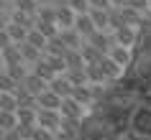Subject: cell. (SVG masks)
I'll list each match as a JSON object with an SVG mask.
<instances>
[{
	"label": "cell",
	"mask_w": 151,
	"mask_h": 140,
	"mask_svg": "<svg viewBox=\"0 0 151 140\" xmlns=\"http://www.w3.org/2000/svg\"><path fill=\"white\" fill-rule=\"evenodd\" d=\"M3 61H5V66H10V64H21V61H23L21 46H18V43H8V46L3 48Z\"/></svg>",
	"instance_id": "e0dca14e"
},
{
	"label": "cell",
	"mask_w": 151,
	"mask_h": 140,
	"mask_svg": "<svg viewBox=\"0 0 151 140\" xmlns=\"http://www.w3.org/2000/svg\"><path fill=\"white\" fill-rule=\"evenodd\" d=\"M26 41H28V43H33V46H39L41 51H46V43H49V38L39 31V28H36V26L28 31V38H26Z\"/></svg>",
	"instance_id": "83f0119b"
},
{
	"label": "cell",
	"mask_w": 151,
	"mask_h": 140,
	"mask_svg": "<svg viewBox=\"0 0 151 140\" xmlns=\"http://www.w3.org/2000/svg\"><path fill=\"white\" fill-rule=\"evenodd\" d=\"M74 28L87 38L90 33H95L97 31V26H95V21H92V16L90 13H77V21H74Z\"/></svg>",
	"instance_id": "7c38bea8"
},
{
	"label": "cell",
	"mask_w": 151,
	"mask_h": 140,
	"mask_svg": "<svg viewBox=\"0 0 151 140\" xmlns=\"http://www.w3.org/2000/svg\"><path fill=\"white\" fill-rule=\"evenodd\" d=\"M85 71H87V79H90V84H103L105 79V71L103 66H100V61H92V64H85Z\"/></svg>",
	"instance_id": "ac0fdd59"
},
{
	"label": "cell",
	"mask_w": 151,
	"mask_h": 140,
	"mask_svg": "<svg viewBox=\"0 0 151 140\" xmlns=\"http://www.w3.org/2000/svg\"><path fill=\"white\" fill-rule=\"evenodd\" d=\"M72 97H74L77 102H82V104H87V102H92L95 92H92V87L82 84V87H74V89H72Z\"/></svg>",
	"instance_id": "4316f807"
},
{
	"label": "cell",
	"mask_w": 151,
	"mask_h": 140,
	"mask_svg": "<svg viewBox=\"0 0 151 140\" xmlns=\"http://www.w3.org/2000/svg\"><path fill=\"white\" fill-rule=\"evenodd\" d=\"M149 71H151V66H149Z\"/></svg>",
	"instance_id": "f6af8a7d"
},
{
	"label": "cell",
	"mask_w": 151,
	"mask_h": 140,
	"mask_svg": "<svg viewBox=\"0 0 151 140\" xmlns=\"http://www.w3.org/2000/svg\"><path fill=\"white\" fill-rule=\"evenodd\" d=\"M31 71H33V74H39L41 79H46V82H51V79L56 77V71L51 69V64H49L46 59H39L36 64H31Z\"/></svg>",
	"instance_id": "d6986e66"
},
{
	"label": "cell",
	"mask_w": 151,
	"mask_h": 140,
	"mask_svg": "<svg viewBox=\"0 0 151 140\" xmlns=\"http://www.w3.org/2000/svg\"><path fill=\"white\" fill-rule=\"evenodd\" d=\"M36 21H49V23H56V5L54 3H44L36 10Z\"/></svg>",
	"instance_id": "44dd1931"
},
{
	"label": "cell",
	"mask_w": 151,
	"mask_h": 140,
	"mask_svg": "<svg viewBox=\"0 0 151 140\" xmlns=\"http://www.w3.org/2000/svg\"><path fill=\"white\" fill-rule=\"evenodd\" d=\"M13 8H18V10H23V13L36 16V10H39V0H13Z\"/></svg>",
	"instance_id": "f546056e"
},
{
	"label": "cell",
	"mask_w": 151,
	"mask_h": 140,
	"mask_svg": "<svg viewBox=\"0 0 151 140\" xmlns=\"http://www.w3.org/2000/svg\"><path fill=\"white\" fill-rule=\"evenodd\" d=\"M74 21H77V13H74V8L69 3L56 5V23H59V28H72Z\"/></svg>",
	"instance_id": "3957f363"
},
{
	"label": "cell",
	"mask_w": 151,
	"mask_h": 140,
	"mask_svg": "<svg viewBox=\"0 0 151 140\" xmlns=\"http://www.w3.org/2000/svg\"><path fill=\"white\" fill-rule=\"evenodd\" d=\"M44 3H54V0H39V5H44Z\"/></svg>",
	"instance_id": "ab89813d"
},
{
	"label": "cell",
	"mask_w": 151,
	"mask_h": 140,
	"mask_svg": "<svg viewBox=\"0 0 151 140\" xmlns=\"http://www.w3.org/2000/svg\"><path fill=\"white\" fill-rule=\"evenodd\" d=\"M62 112L59 109H46V107H39V117H36V125L41 127H49V130H59V125H62Z\"/></svg>",
	"instance_id": "6da1fadb"
},
{
	"label": "cell",
	"mask_w": 151,
	"mask_h": 140,
	"mask_svg": "<svg viewBox=\"0 0 151 140\" xmlns=\"http://www.w3.org/2000/svg\"><path fill=\"white\" fill-rule=\"evenodd\" d=\"M21 84H23V87H26V89H28L31 94H36V97H39L41 92H46V89H49V82H46V79H41L39 74H33V71H31V74H28V77L23 79V82H21Z\"/></svg>",
	"instance_id": "ba28073f"
},
{
	"label": "cell",
	"mask_w": 151,
	"mask_h": 140,
	"mask_svg": "<svg viewBox=\"0 0 151 140\" xmlns=\"http://www.w3.org/2000/svg\"><path fill=\"white\" fill-rule=\"evenodd\" d=\"M80 51H82V56H85V64H92V61H100V59H103V51H100V48H97V46H92V43H90V41H87V43H82V48H80Z\"/></svg>",
	"instance_id": "d4e9b609"
},
{
	"label": "cell",
	"mask_w": 151,
	"mask_h": 140,
	"mask_svg": "<svg viewBox=\"0 0 151 140\" xmlns=\"http://www.w3.org/2000/svg\"><path fill=\"white\" fill-rule=\"evenodd\" d=\"M16 89H18V82L8 71H0V92H16Z\"/></svg>",
	"instance_id": "f1b7e54d"
},
{
	"label": "cell",
	"mask_w": 151,
	"mask_h": 140,
	"mask_svg": "<svg viewBox=\"0 0 151 140\" xmlns=\"http://www.w3.org/2000/svg\"><path fill=\"white\" fill-rule=\"evenodd\" d=\"M100 66H103L105 77H113V79L118 77V74H120V69H123V66H120L118 61H113V59H110V56H108V54H105L103 59H100Z\"/></svg>",
	"instance_id": "484cf974"
},
{
	"label": "cell",
	"mask_w": 151,
	"mask_h": 140,
	"mask_svg": "<svg viewBox=\"0 0 151 140\" xmlns=\"http://www.w3.org/2000/svg\"><path fill=\"white\" fill-rule=\"evenodd\" d=\"M16 115H18V125H21V127H28V130H33L36 117H39V109H36V107H18V109H16Z\"/></svg>",
	"instance_id": "30bf717a"
},
{
	"label": "cell",
	"mask_w": 151,
	"mask_h": 140,
	"mask_svg": "<svg viewBox=\"0 0 151 140\" xmlns=\"http://www.w3.org/2000/svg\"><path fill=\"white\" fill-rule=\"evenodd\" d=\"M8 43H13V38H10L8 28H0V48H5Z\"/></svg>",
	"instance_id": "e575fe53"
},
{
	"label": "cell",
	"mask_w": 151,
	"mask_h": 140,
	"mask_svg": "<svg viewBox=\"0 0 151 140\" xmlns=\"http://www.w3.org/2000/svg\"><path fill=\"white\" fill-rule=\"evenodd\" d=\"M90 5H92V8H113L110 0H90Z\"/></svg>",
	"instance_id": "d590c367"
},
{
	"label": "cell",
	"mask_w": 151,
	"mask_h": 140,
	"mask_svg": "<svg viewBox=\"0 0 151 140\" xmlns=\"http://www.w3.org/2000/svg\"><path fill=\"white\" fill-rule=\"evenodd\" d=\"M64 74H67V79L72 82V87L90 84V79H87V71H85V66H82V69H67Z\"/></svg>",
	"instance_id": "603a6c76"
},
{
	"label": "cell",
	"mask_w": 151,
	"mask_h": 140,
	"mask_svg": "<svg viewBox=\"0 0 151 140\" xmlns=\"http://www.w3.org/2000/svg\"><path fill=\"white\" fill-rule=\"evenodd\" d=\"M36 28H39L46 38H51V36L59 33V23H49V21H36Z\"/></svg>",
	"instance_id": "4dcf8cb0"
},
{
	"label": "cell",
	"mask_w": 151,
	"mask_h": 140,
	"mask_svg": "<svg viewBox=\"0 0 151 140\" xmlns=\"http://www.w3.org/2000/svg\"><path fill=\"white\" fill-rule=\"evenodd\" d=\"M62 3H67V0H54V5H62Z\"/></svg>",
	"instance_id": "60d3db41"
},
{
	"label": "cell",
	"mask_w": 151,
	"mask_h": 140,
	"mask_svg": "<svg viewBox=\"0 0 151 140\" xmlns=\"http://www.w3.org/2000/svg\"><path fill=\"white\" fill-rule=\"evenodd\" d=\"M128 0H110V5H115V8H120V5H126Z\"/></svg>",
	"instance_id": "8d00e7d4"
},
{
	"label": "cell",
	"mask_w": 151,
	"mask_h": 140,
	"mask_svg": "<svg viewBox=\"0 0 151 140\" xmlns=\"http://www.w3.org/2000/svg\"><path fill=\"white\" fill-rule=\"evenodd\" d=\"M28 140H33V138H28Z\"/></svg>",
	"instance_id": "ee69618b"
},
{
	"label": "cell",
	"mask_w": 151,
	"mask_h": 140,
	"mask_svg": "<svg viewBox=\"0 0 151 140\" xmlns=\"http://www.w3.org/2000/svg\"><path fill=\"white\" fill-rule=\"evenodd\" d=\"M16 99H18V107H36V104H39V102H36V94H31L23 84H18Z\"/></svg>",
	"instance_id": "ffe728a7"
},
{
	"label": "cell",
	"mask_w": 151,
	"mask_h": 140,
	"mask_svg": "<svg viewBox=\"0 0 151 140\" xmlns=\"http://www.w3.org/2000/svg\"><path fill=\"white\" fill-rule=\"evenodd\" d=\"M0 135H3V127H0Z\"/></svg>",
	"instance_id": "b9f144b4"
},
{
	"label": "cell",
	"mask_w": 151,
	"mask_h": 140,
	"mask_svg": "<svg viewBox=\"0 0 151 140\" xmlns=\"http://www.w3.org/2000/svg\"><path fill=\"white\" fill-rule=\"evenodd\" d=\"M8 16H10V21H13V23L26 26L28 31H31L33 26H36V16H31V13H23V10H18V8H13V10L8 13Z\"/></svg>",
	"instance_id": "2e32d148"
},
{
	"label": "cell",
	"mask_w": 151,
	"mask_h": 140,
	"mask_svg": "<svg viewBox=\"0 0 151 140\" xmlns=\"http://www.w3.org/2000/svg\"><path fill=\"white\" fill-rule=\"evenodd\" d=\"M49 87H51L59 97H72V89H74V87H72V82L67 79V74H56V77L49 82Z\"/></svg>",
	"instance_id": "9c48e42d"
},
{
	"label": "cell",
	"mask_w": 151,
	"mask_h": 140,
	"mask_svg": "<svg viewBox=\"0 0 151 140\" xmlns=\"http://www.w3.org/2000/svg\"><path fill=\"white\" fill-rule=\"evenodd\" d=\"M90 16H92V21H95L97 31L110 28V8H90Z\"/></svg>",
	"instance_id": "5bb4252c"
},
{
	"label": "cell",
	"mask_w": 151,
	"mask_h": 140,
	"mask_svg": "<svg viewBox=\"0 0 151 140\" xmlns=\"http://www.w3.org/2000/svg\"><path fill=\"white\" fill-rule=\"evenodd\" d=\"M0 66H5V61H3V48H0Z\"/></svg>",
	"instance_id": "f35d334b"
},
{
	"label": "cell",
	"mask_w": 151,
	"mask_h": 140,
	"mask_svg": "<svg viewBox=\"0 0 151 140\" xmlns=\"http://www.w3.org/2000/svg\"><path fill=\"white\" fill-rule=\"evenodd\" d=\"M87 41L92 43V46H97L103 54H108V51L113 48V43H115V36H108L105 31H95V33L87 36Z\"/></svg>",
	"instance_id": "52a82bcc"
},
{
	"label": "cell",
	"mask_w": 151,
	"mask_h": 140,
	"mask_svg": "<svg viewBox=\"0 0 151 140\" xmlns=\"http://www.w3.org/2000/svg\"><path fill=\"white\" fill-rule=\"evenodd\" d=\"M5 28H8V33H10V38H13V43H23V41L28 38V28H26V26H18V23H13V21H10Z\"/></svg>",
	"instance_id": "cb8c5ba5"
},
{
	"label": "cell",
	"mask_w": 151,
	"mask_h": 140,
	"mask_svg": "<svg viewBox=\"0 0 151 140\" xmlns=\"http://www.w3.org/2000/svg\"><path fill=\"white\" fill-rule=\"evenodd\" d=\"M59 112H62V117H67V120H77V117L82 115V102H77L74 97H64L62 104H59Z\"/></svg>",
	"instance_id": "5b68a950"
},
{
	"label": "cell",
	"mask_w": 151,
	"mask_h": 140,
	"mask_svg": "<svg viewBox=\"0 0 151 140\" xmlns=\"http://www.w3.org/2000/svg\"><path fill=\"white\" fill-rule=\"evenodd\" d=\"M0 127H3V132L18 127V115L13 109H0Z\"/></svg>",
	"instance_id": "7402d4cb"
},
{
	"label": "cell",
	"mask_w": 151,
	"mask_h": 140,
	"mask_svg": "<svg viewBox=\"0 0 151 140\" xmlns=\"http://www.w3.org/2000/svg\"><path fill=\"white\" fill-rule=\"evenodd\" d=\"M67 3L74 8V13H90V8H92L90 0H67Z\"/></svg>",
	"instance_id": "d6a6232c"
},
{
	"label": "cell",
	"mask_w": 151,
	"mask_h": 140,
	"mask_svg": "<svg viewBox=\"0 0 151 140\" xmlns=\"http://www.w3.org/2000/svg\"><path fill=\"white\" fill-rule=\"evenodd\" d=\"M149 8H151V0H149Z\"/></svg>",
	"instance_id": "7bdbcfd3"
},
{
	"label": "cell",
	"mask_w": 151,
	"mask_h": 140,
	"mask_svg": "<svg viewBox=\"0 0 151 140\" xmlns=\"http://www.w3.org/2000/svg\"><path fill=\"white\" fill-rule=\"evenodd\" d=\"M10 3H13V0H10Z\"/></svg>",
	"instance_id": "bcb514c9"
},
{
	"label": "cell",
	"mask_w": 151,
	"mask_h": 140,
	"mask_svg": "<svg viewBox=\"0 0 151 140\" xmlns=\"http://www.w3.org/2000/svg\"><path fill=\"white\" fill-rule=\"evenodd\" d=\"M59 38L64 41L67 48H82V38H85V36L72 26V28H59Z\"/></svg>",
	"instance_id": "8992f818"
},
{
	"label": "cell",
	"mask_w": 151,
	"mask_h": 140,
	"mask_svg": "<svg viewBox=\"0 0 151 140\" xmlns=\"http://www.w3.org/2000/svg\"><path fill=\"white\" fill-rule=\"evenodd\" d=\"M21 46V54H23V61L26 64H36L39 59H44V51H41L39 46H33V43H28V41H23V43H18Z\"/></svg>",
	"instance_id": "9a60e30c"
},
{
	"label": "cell",
	"mask_w": 151,
	"mask_h": 140,
	"mask_svg": "<svg viewBox=\"0 0 151 140\" xmlns=\"http://www.w3.org/2000/svg\"><path fill=\"white\" fill-rule=\"evenodd\" d=\"M64 97H59V94L49 87L46 92H41L39 97H36V102H39V107H46V109H59V104H62Z\"/></svg>",
	"instance_id": "8fae6325"
},
{
	"label": "cell",
	"mask_w": 151,
	"mask_h": 140,
	"mask_svg": "<svg viewBox=\"0 0 151 140\" xmlns=\"http://www.w3.org/2000/svg\"><path fill=\"white\" fill-rule=\"evenodd\" d=\"M108 56H110L113 61H118L120 66H126V64H131V46H123V43H113V48L108 51Z\"/></svg>",
	"instance_id": "4fadbf2b"
},
{
	"label": "cell",
	"mask_w": 151,
	"mask_h": 140,
	"mask_svg": "<svg viewBox=\"0 0 151 140\" xmlns=\"http://www.w3.org/2000/svg\"><path fill=\"white\" fill-rule=\"evenodd\" d=\"M126 5H131V8H136L138 13H146V10H151V8H149V0H128Z\"/></svg>",
	"instance_id": "836d02e7"
},
{
	"label": "cell",
	"mask_w": 151,
	"mask_h": 140,
	"mask_svg": "<svg viewBox=\"0 0 151 140\" xmlns=\"http://www.w3.org/2000/svg\"><path fill=\"white\" fill-rule=\"evenodd\" d=\"M0 10H8V0H0Z\"/></svg>",
	"instance_id": "74e56055"
},
{
	"label": "cell",
	"mask_w": 151,
	"mask_h": 140,
	"mask_svg": "<svg viewBox=\"0 0 151 140\" xmlns=\"http://www.w3.org/2000/svg\"><path fill=\"white\" fill-rule=\"evenodd\" d=\"M133 130L138 135H151V107H141L133 115Z\"/></svg>",
	"instance_id": "7a4b0ae2"
},
{
	"label": "cell",
	"mask_w": 151,
	"mask_h": 140,
	"mask_svg": "<svg viewBox=\"0 0 151 140\" xmlns=\"http://www.w3.org/2000/svg\"><path fill=\"white\" fill-rule=\"evenodd\" d=\"M31 138L33 140H54V130H49V127H41V125H36L31 130Z\"/></svg>",
	"instance_id": "1f68e13d"
},
{
	"label": "cell",
	"mask_w": 151,
	"mask_h": 140,
	"mask_svg": "<svg viewBox=\"0 0 151 140\" xmlns=\"http://www.w3.org/2000/svg\"><path fill=\"white\" fill-rule=\"evenodd\" d=\"M113 36H115V43H123V46H133L136 43V28L131 23H123L118 28H113Z\"/></svg>",
	"instance_id": "277c9868"
}]
</instances>
